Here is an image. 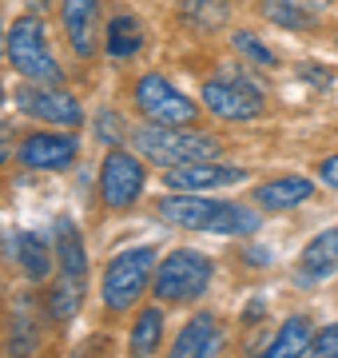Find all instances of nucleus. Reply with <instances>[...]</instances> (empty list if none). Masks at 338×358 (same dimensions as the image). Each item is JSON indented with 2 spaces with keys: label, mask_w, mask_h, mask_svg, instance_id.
Wrapping results in <instances>:
<instances>
[{
  "label": "nucleus",
  "mask_w": 338,
  "mask_h": 358,
  "mask_svg": "<svg viewBox=\"0 0 338 358\" xmlns=\"http://www.w3.org/2000/svg\"><path fill=\"white\" fill-rule=\"evenodd\" d=\"M159 219H168L183 231H215V235H255L259 231V211L247 203H215L203 195L179 192L156 199Z\"/></svg>",
  "instance_id": "nucleus-1"
},
{
  "label": "nucleus",
  "mask_w": 338,
  "mask_h": 358,
  "mask_svg": "<svg viewBox=\"0 0 338 358\" xmlns=\"http://www.w3.org/2000/svg\"><path fill=\"white\" fill-rule=\"evenodd\" d=\"M4 56L16 68V76H24L28 84H60L64 80L60 60L48 48V32H44V20L40 16H20V20H13L8 40H4Z\"/></svg>",
  "instance_id": "nucleus-2"
},
{
  "label": "nucleus",
  "mask_w": 338,
  "mask_h": 358,
  "mask_svg": "<svg viewBox=\"0 0 338 358\" xmlns=\"http://www.w3.org/2000/svg\"><path fill=\"white\" fill-rule=\"evenodd\" d=\"M131 140H135V152L143 159H152L159 167H183V164H199V159L219 155L215 136L187 131V128H163V124H143Z\"/></svg>",
  "instance_id": "nucleus-3"
},
{
  "label": "nucleus",
  "mask_w": 338,
  "mask_h": 358,
  "mask_svg": "<svg viewBox=\"0 0 338 358\" xmlns=\"http://www.w3.org/2000/svg\"><path fill=\"white\" fill-rule=\"evenodd\" d=\"M211 275H215V263L203 251L183 247V251H171L163 263H156L152 291L159 303H191L211 287Z\"/></svg>",
  "instance_id": "nucleus-4"
},
{
  "label": "nucleus",
  "mask_w": 338,
  "mask_h": 358,
  "mask_svg": "<svg viewBox=\"0 0 338 358\" xmlns=\"http://www.w3.org/2000/svg\"><path fill=\"white\" fill-rule=\"evenodd\" d=\"M156 267V251L152 247H128L119 251L112 263L104 267V279H100V294H104L108 310H131L143 299L147 282L156 279L152 275Z\"/></svg>",
  "instance_id": "nucleus-5"
},
{
  "label": "nucleus",
  "mask_w": 338,
  "mask_h": 358,
  "mask_svg": "<svg viewBox=\"0 0 338 358\" xmlns=\"http://www.w3.org/2000/svg\"><path fill=\"white\" fill-rule=\"evenodd\" d=\"M135 108L143 112L147 124H163V128H187L196 120V103L187 100L168 76L159 72H143L140 84H135Z\"/></svg>",
  "instance_id": "nucleus-6"
},
{
  "label": "nucleus",
  "mask_w": 338,
  "mask_h": 358,
  "mask_svg": "<svg viewBox=\"0 0 338 358\" xmlns=\"http://www.w3.org/2000/svg\"><path fill=\"white\" fill-rule=\"evenodd\" d=\"M203 108L219 120H231V124H243V120H259L263 115V92L251 84V80L235 76V72H223V76L207 80L203 84Z\"/></svg>",
  "instance_id": "nucleus-7"
},
{
  "label": "nucleus",
  "mask_w": 338,
  "mask_h": 358,
  "mask_svg": "<svg viewBox=\"0 0 338 358\" xmlns=\"http://www.w3.org/2000/svg\"><path fill=\"white\" fill-rule=\"evenodd\" d=\"M143 183H147V171H143L140 155L124 152V148H112L100 164V199L108 207H131L143 195Z\"/></svg>",
  "instance_id": "nucleus-8"
},
{
  "label": "nucleus",
  "mask_w": 338,
  "mask_h": 358,
  "mask_svg": "<svg viewBox=\"0 0 338 358\" xmlns=\"http://www.w3.org/2000/svg\"><path fill=\"white\" fill-rule=\"evenodd\" d=\"M16 103H20V112L32 115V120H44V124H52V128H76L84 124V108H80L76 96H68L60 92L56 84H20L16 92Z\"/></svg>",
  "instance_id": "nucleus-9"
},
{
  "label": "nucleus",
  "mask_w": 338,
  "mask_h": 358,
  "mask_svg": "<svg viewBox=\"0 0 338 358\" xmlns=\"http://www.w3.org/2000/svg\"><path fill=\"white\" fill-rule=\"evenodd\" d=\"M20 164L32 167V171H60V167L76 164L80 155V140L68 136V131H32L24 136V143L16 148Z\"/></svg>",
  "instance_id": "nucleus-10"
},
{
  "label": "nucleus",
  "mask_w": 338,
  "mask_h": 358,
  "mask_svg": "<svg viewBox=\"0 0 338 358\" xmlns=\"http://www.w3.org/2000/svg\"><path fill=\"white\" fill-rule=\"evenodd\" d=\"M247 171L235 164H215V159H199V164H183L163 171V183L171 192H215V187H235L243 183Z\"/></svg>",
  "instance_id": "nucleus-11"
},
{
  "label": "nucleus",
  "mask_w": 338,
  "mask_h": 358,
  "mask_svg": "<svg viewBox=\"0 0 338 358\" xmlns=\"http://www.w3.org/2000/svg\"><path fill=\"white\" fill-rule=\"evenodd\" d=\"M223 350V322L211 310H199L183 322V331L175 334L168 358H219Z\"/></svg>",
  "instance_id": "nucleus-12"
},
{
  "label": "nucleus",
  "mask_w": 338,
  "mask_h": 358,
  "mask_svg": "<svg viewBox=\"0 0 338 358\" xmlns=\"http://www.w3.org/2000/svg\"><path fill=\"white\" fill-rule=\"evenodd\" d=\"M60 24L76 56H96L100 48V0H60Z\"/></svg>",
  "instance_id": "nucleus-13"
},
{
  "label": "nucleus",
  "mask_w": 338,
  "mask_h": 358,
  "mask_svg": "<svg viewBox=\"0 0 338 358\" xmlns=\"http://www.w3.org/2000/svg\"><path fill=\"white\" fill-rule=\"evenodd\" d=\"M314 195V179L307 176H283L271 179V183H259L255 187V203L267 207V211H286V207H299Z\"/></svg>",
  "instance_id": "nucleus-14"
},
{
  "label": "nucleus",
  "mask_w": 338,
  "mask_h": 358,
  "mask_svg": "<svg viewBox=\"0 0 338 358\" xmlns=\"http://www.w3.org/2000/svg\"><path fill=\"white\" fill-rule=\"evenodd\" d=\"M338 271V227L314 235L299 259V282H318Z\"/></svg>",
  "instance_id": "nucleus-15"
},
{
  "label": "nucleus",
  "mask_w": 338,
  "mask_h": 358,
  "mask_svg": "<svg viewBox=\"0 0 338 358\" xmlns=\"http://www.w3.org/2000/svg\"><path fill=\"white\" fill-rule=\"evenodd\" d=\"M104 48L112 60H131L135 52L143 48V24L135 13H116L108 20V36H104Z\"/></svg>",
  "instance_id": "nucleus-16"
},
{
  "label": "nucleus",
  "mask_w": 338,
  "mask_h": 358,
  "mask_svg": "<svg viewBox=\"0 0 338 358\" xmlns=\"http://www.w3.org/2000/svg\"><path fill=\"white\" fill-rule=\"evenodd\" d=\"M307 350H311V319L307 315H291L259 358H302Z\"/></svg>",
  "instance_id": "nucleus-17"
},
{
  "label": "nucleus",
  "mask_w": 338,
  "mask_h": 358,
  "mask_svg": "<svg viewBox=\"0 0 338 358\" xmlns=\"http://www.w3.org/2000/svg\"><path fill=\"white\" fill-rule=\"evenodd\" d=\"M56 267H60V275H72V279H84L88 275V251H84V243H80V231L72 219H60L56 223Z\"/></svg>",
  "instance_id": "nucleus-18"
},
{
  "label": "nucleus",
  "mask_w": 338,
  "mask_h": 358,
  "mask_svg": "<svg viewBox=\"0 0 338 358\" xmlns=\"http://www.w3.org/2000/svg\"><path fill=\"white\" fill-rule=\"evenodd\" d=\"M159 343H163V310L159 307H143L140 315H135V322H131V358H152L159 350Z\"/></svg>",
  "instance_id": "nucleus-19"
},
{
  "label": "nucleus",
  "mask_w": 338,
  "mask_h": 358,
  "mask_svg": "<svg viewBox=\"0 0 338 358\" xmlns=\"http://www.w3.org/2000/svg\"><path fill=\"white\" fill-rule=\"evenodd\" d=\"M16 259H20V267L32 282L48 279V271H52V251L48 243L40 239L36 231H24V235H16Z\"/></svg>",
  "instance_id": "nucleus-20"
},
{
  "label": "nucleus",
  "mask_w": 338,
  "mask_h": 358,
  "mask_svg": "<svg viewBox=\"0 0 338 358\" xmlns=\"http://www.w3.org/2000/svg\"><path fill=\"white\" fill-rule=\"evenodd\" d=\"M80 299H84V279L60 275L56 287L48 291V315H52V319H72L80 310Z\"/></svg>",
  "instance_id": "nucleus-21"
},
{
  "label": "nucleus",
  "mask_w": 338,
  "mask_h": 358,
  "mask_svg": "<svg viewBox=\"0 0 338 358\" xmlns=\"http://www.w3.org/2000/svg\"><path fill=\"white\" fill-rule=\"evenodd\" d=\"M183 20L203 28V32L223 28L227 24V0H183Z\"/></svg>",
  "instance_id": "nucleus-22"
},
{
  "label": "nucleus",
  "mask_w": 338,
  "mask_h": 358,
  "mask_svg": "<svg viewBox=\"0 0 338 358\" xmlns=\"http://www.w3.org/2000/svg\"><path fill=\"white\" fill-rule=\"evenodd\" d=\"M263 13H267V20H274V24L283 28H311L314 24V13L307 8V4H299V0H259Z\"/></svg>",
  "instance_id": "nucleus-23"
},
{
  "label": "nucleus",
  "mask_w": 338,
  "mask_h": 358,
  "mask_svg": "<svg viewBox=\"0 0 338 358\" xmlns=\"http://www.w3.org/2000/svg\"><path fill=\"white\" fill-rule=\"evenodd\" d=\"M231 44H235V52H239V56H247V60H255V64H274V52L263 48V40L251 36V32H235Z\"/></svg>",
  "instance_id": "nucleus-24"
},
{
  "label": "nucleus",
  "mask_w": 338,
  "mask_h": 358,
  "mask_svg": "<svg viewBox=\"0 0 338 358\" xmlns=\"http://www.w3.org/2000/svg\"><path fill=\"white\" fill-rule=\"evenodd\" d=\"M311 358H338V322H330V327H323V331H314Z\"/></svg>",
  "instance_id": "nucleus-25"
},
{
  "label": "nucleus",
  "mask_w": 338,
  "mask_h": 358,
  "mask_svg": "<svg viewBox=\"0 0 338 358\" xmlns=\"http://www.w3.org/2000/svg\"><path fill=\"white\" fill-rule=\"evenodd\" d=\"M96 136H100L104 143H112V148H116L119 136H124V120H119L112 108H100V115H96Z\"/></svg>",
  "instance_id": "nucleus-26"
},
{
  "label": "nucleus",
  "mask_w": 338,
  "mask_h": 358,
  "mask_svg": "<svg viewBox=\"0 0 338 358\" xmlns=\"http://www.w3.org/2000/svg\"><path fill=\"white\" fill-rule=\"evenodd\" d=\"M318 179H323L326 187H335L338 192V155H326L323 164H318Z\"/></svg>",
  "instance_id": "nucleus-27"
},
{
  "label": "nucleus",
  "mask_w": 338,
  "mask_h": 358,
  "mask_svg": "<svg viewBox=\"0 0 338 358\" xmlns=\"http://www.w3.org/2000/svg\"><path fill=\"white\" fill-rule=\"evenodd\" d=\"M8 155H13V131L0 124V167L8 164Z\"/></svg>",
  "instance_id": "nucleus-28"
},
{
  "label": "nucleus",
  "mask_w": 338,
  "mask_h": 358,
  "mask_svg": "<svg viewBox=\"0 0 338 358\" xmlns=\"http://www.w3.org/2000/svg\"><path fill=\"white\" fill-rule=\"evenodd\" d=\"M4 40L8 36H4V24H0V56H4Z\"/></svg>",
  "instance_id": "nucleus-29"
},
{
  "label": "nucleus",
  "mask_w": 338,
  "mask_h": 358,
  "mask_svg": "<svg viewBox=\"0 0 338 358\" xmlns=\"http://www.w3.org/2000/svg\"><path fill=\"white\" fill-rule=\"evenodd\" d=\"M311 4H330V0H311Z\"/></svg>",
  "instance_id": "nucleus-30"
},
{
  "label": "nucleus",
  "mask_w": 338,
  "mask_h": 358,
  "mask_svg": "<svg viewBox=\"0 0 338 358\" xmlns=\"http://www.w3.org/2000/svg\"><path fill=\"white\" fill-rule=\"evenodd\" d=\"M0 103H4V88H0Z\"/></svg>",
  "instance_id": "nucleus-31"
},
{
  "label": "nucleus",
  "mask_w": 338,
  "mask_h": 358,
  "mask_svg": "<svg viewBox=\"0 0 338 358\" xmlns=\"http://www.w3.org/2000/svg\"><path fill=\"white\" fill-rule=\"evenodd\" d=\"M335 48H338V40H335Z\"/></svg>",
  "instance_id": "nucleus-32"
}]
</instances>
